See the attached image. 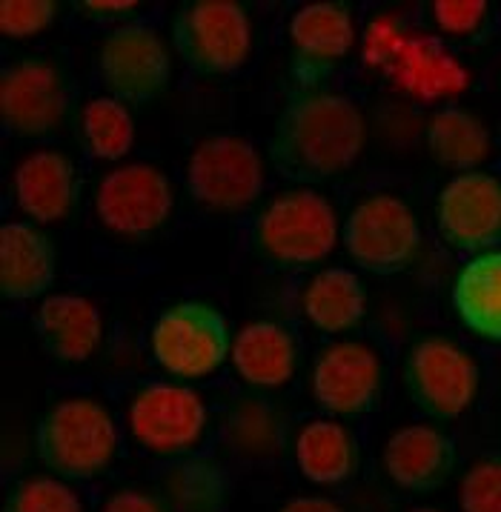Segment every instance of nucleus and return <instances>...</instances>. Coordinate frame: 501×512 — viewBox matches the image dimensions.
<instances>
[{
  "instance_id": "f257e3e1",
  "label": "nucleus",
  "mask_w": 501,
  "mask_h": 512,
  "mask_svg": "<svg viewBox=\"0 0 501 512\" xmlns=\"http://www.w3.org/2000/svg\"><path fill=\"white\" fill-rule=\"evenodd\" d=\"M367 144L361 106L333 89L293 92L270 138L272 166L293 184H324L344 175Z\"/></svg>"
},
{
  "instance_id": "f03ea898",
  "label": "nucleus",
  "mask_w": 501,
  "mask_h": 512,
  "mask_svg": "<svg viewBox=\"0 0 501 512\" xmlns=\"http://www.w3.org/2000/svg\"><path fill=\"white\" fill-rule=\"evenodd\" d=\"M35 444L52 475L63 481H95L121 455V427L95 395H63L43 412Z\"/></svg>"
},
{
  "instance_id": "7ed1b4c3",
  "label": "nucleus",
  "mask_w": 501,
  "mask_h": 512,
  "mask_svg": "<svg viewBox=\"0 0 501 512\" xmlns=\"http://www.w3.org/2000/svg\"><path fill=\"white\" fill-rule=\"evenodd\" d=\"M338 241V212L313 189H287L264 206L252 226L255 255L275 269H307Z\"/></svg>"
},
{
  "instance_id": "20e7f679",
  "label": "nucleus",
  "mask_w": 501,
  "mask_h": 512,
  "mask_svg": "<svg viewBox=\"0 0 501 512\" xmlns=\"http://www.w3.org/2000/svg\"><path fill=\"white\" fill-rule=\"evenodd\" d=\"M149 352L155 364L181 384L204 381L230 358V324L224 312L209 301H178L155 318L149 329Z\"/></svg>"
},
{
  "instance_id": "39448f33",
  "label": "nucleus",
  "mask_w": 501,
  "mask_h": 512,
  "mask_svg": "<svg viewBox=\"0 0 501 512\" xmlns=\"http://www.w3.org/2000/svg\"><path fill=\"white\" fill-rule=\"evenodd\" d=\"M172 46L195 75H235L252 58L250 12L238 0H189L172 15Z\"/></svg>"
},
{
  "instance_id": "423d86ee",
  "label": "nucleus",
  "mask_w": 501,
  "mask_h": 512,
  "mask_svg": "<svg viewBox=\"0 0 501 512\" xmlns=\"http://www.w3.org/2000/svg\"><path fill=\"white\" fill-rule=\"evenodd\" d=\"M401 384L413 407L436 421H456L479 398V361L444 335H427L407 349Z\"/></svg>"
},
{
  "instance_id": "0eeeda50",
  "label": "nucleus",
  "mask_w": 501,
  "mask_h": 512,
  "mask_svg": "<svg viewBox=\"0 0 501 512\" xmlns=\"http://www.w3.org/2000/svg\"><path fill=\"white\" fill-rule=\"evenodd\" d=\"M129 438L155 458H187L204 444L209 407L187 384H144L126 401Z\"/></svg>"
},
{
  "instance_id": "6e6552de",
  "label": "nucleus",
  "mask_w": 501,
  "mask_h": 512,
  "mask_svg": "<svg viewBox=\"0 0 501 512\" xmlns=\"http://www.w3.org/2000/svg\"><path fill=\"white\" fill-rule=\"evenodd\" d=\"M264 184L261 152L241 135H209L189 155L187 189L192 201L207 212H244L261 198Z\"/></svg>"
},
{
  "instance_id": "1a4fd4ad",
  "label": "nucleus",
  "mask_w": 501,
  "mask_h": 512,
  "mask_svg": "<svg viewBox=\"0 0 501 512\" xmlns=\"http://www.w3.org/2000/svg\"><path fill=\"white\" fill-rule=\"evenodd\" d=\"M344 246L361 269L373 275H396L416 261L421 224L413 206L396 192H373L347 215Z\"/></svg>"
},
{
  "instance_id": "9d476101",
  "label": "nucleus",
  "mask_w": 501,
  "mask_h": 512,
  "mask_svg": "<svg viewBox=\"0 0 501 512\" xmlns=\"http://www.w3.org/2000/svg\"><path fill=\"white\" fill-rule=\"evenodd\" d=\"M72 109V86L52 58H21L0 78V118L12 138L38 141L61 132Z\"/></svg>"
},
{
  "instance_id": "9b49d317",
  "label": "nucleus",
  "mask_w": 501,
  "mask_h": 512,
  "mask_svg": "<svg viewBox=\"0 0 501 512\" xmlns=\"http://www.w3.org/2000/svg\"><path fill=\"white\" fill-rule=\"evenodd\" d=\"M175 189L161 166L124 164L106 172L95 189V215L109 235L147 241L172 218Z\"/></svg>"
},
{
  "instance_id": "f8f14e48",
  "label": "nucleus",
  "mask_w": 501,
  "mask_h": 512,
  "mask_svg": "<svg viewBox=\"0 0 501 512\" xmlns=\"http://www.w3.org/2000/svg\"><path fill=\"white\" fill-rule=\"evenodd\" d=\"M104 89L126 106L158 101L172 81V55L161 32L147 21L121 23L98 52Z\"/></svg>"
},
{
  "instance_id": "ddd939ff",
  "label": "nucleus",
  "mask_w": 501,
  "mask_h": 512,
  "mask_svg": "<svg viewBox=\"0 0 501 512\" xmlns=\"http://www.w3.org/2000/svg\"><path fill=\"white\" fill-rule=\"evenodd\" d=\"M384 358L367 341H333L318 352L310 378L315 404L335 418H361L384 395Z\"/></svg>"
},
{
  "instance_id": "4468645a",
  "label": "nucleus",
  "mask_w": 501,
  "mask_h": 512,
  "mask_svg": "<svg viewBox=\"0 0 501 512\" xmlns=\"http://www.w3.org/2000/svg\"><path fill=\"white\" fill-rule=\"evenodd\" d=\"M290 46V81L295 92L321 89L335 72V66L347 61L355 46L353 9L338 0H315L293 12L287 23Z\"/></svg>"
},
{
  "instance_id": "2eb2a0df",
  "label": "nucleus",
  "mask_w": 501,
  "mask_h": 512,
  "mask_svg": "<svg viewBox=\"0 0 501 512\" xmlns=\"http://www.w3.org/2000/svg\"><path fill=\"white\" fill-rule=\"evenodd\" d=\"M436 226L444 244L456 252H487L501 246V175L473 169L441 186Z\"/></svg>"
},
{
  "instance_id": "dca6fc26",
  "label": "nucleus",
  "mask_w": 501,
  "mask_h": 512,
  "mask_svg": "<svg viewBox=\"0 0 501 512\" xmlns=\"http://www.w3.org/2000/svg\"><path fill=\"white\" fill-rule=\"evenodd\" d=\"M370 61L381 63L396 75V81L418 98H436L447 92H459L464 86L461 66L433 38L401 35L396 21L384 18L370 29L367 38Z\"/></svg>"
},
{
  "instance_id": "f3484780",
  "label": "nucleus",
  "mask_w": 501,
  "mask_h": 512,
  "mask_svg": "<svg viewBox=\"0 0 501 512\" xmlns=\"http://www.w3.org/2000/svg\"><path fill=\"white\" fill-rule=\"evenodd\" d=\"M81 172L61 149H32L12 172V198L35 224H58L78 206Z\"/></svg>"
},
{
  "instance_id": "a211bd4d",
  "label": "nucleus",
  "mask_w": 501,
  "mask_h": 512,
  "mask_svg": "<svg viewBox=\"0 0 501 512\" xmlns=\"http://www.w3.org/2000/svg\"><path fill=\"white\" fill-rule=\"evenodd\" d=\"M453 438L436 424H407L384 444V472L398 490L427 495L441 490L456 470Z\"/></svg>"
},
{
  "instance_id": "6ab92c4d",
  "label": "nucleus",
  "mask_w": 501,
  "mask_h": 512,
  "mask_svg": "<svg viewBox=\"0 0 501 512\" xmlns=\"http://www.w3.org/2000/svg\"><path fill=\"white\" fill-rule=\"evenodd\" d=\"M35 329L43 349L63 364L89 361L104 338V318L95 301L72 292L46 295L35 309Z\"/></svg>"
},
{
  "instance_id": "aec40b11",
  "label": "nucleus",
  "mask_w": 501,
  "mask_h": 512,
  "mask_svg": "<svg viewBox=\"0 0 501 512\" xmlns=\"http://www.w3.org/2000/svg\"><path fill=\"white\" fill-rule=\"evenodd\" d=\"M232 367L252 390H278L301 364L298 338L275 321H252L232 338Z\"/></svg>"
},
{
  "instance_id": "412c9836",
  "label": "nucleus",
  "mask_w": 501,
  "mask_h": 512,
  "mask_svg": "<svg viewBox=\"0 0 501 512\" xmlns=\"http://www.w3.org/2000/svg\"><path fill=\"white\" fill-rule=\"evenodd\" d=\"M58 255L35 224L6 221L0 229V292L9 301H32L52 287Z\"/></svg>"
},
{
  "instance_id": "4be33fe9",
  "label": "nucleus",
  "mask_w": 501,
  "mask_h": 512,
  "mask_svg": "<svg viewBox=\"0 0 501 512\" xmlns=\"http://www.w3.org/2000/svg\"><path fill=\"white\" fill-rule=\"evenodd\" d=\"M298 472L318 487H341L353 481L361 450L355 432L335 418H310L293 435Z\"/></svg>"
},
{
  "instance_id": "5701e85b",
  "label": "nucleus",
  "mask_w": 501,
  "mask_h": 512,
  "mask_svg": "<svg viewBox=\"0 0 501 512\" xmlns=\"http://www.w3.org/2000/svg\"><path fill=\"white\" fill-rule=\"evenodd\" d=\"M224 438L238 458L258 464L278 461L293 450L290 415L264 395H241L232 401L224 418Z\"/></svg>"
},
{
  "instance_id": "b1692460",
  "label": "nucleus",
  "mask_w": 501,
  "mask_h": 512,
  "mask_svg": "<svg viewBox=\"0 0 501 512\" xmlns=\"http://www.w3.org/2000/svg\"><path fill=\"white\" fill-rule=\"evenodd\" d=\"M450 298L464 329L501 344V246L473 255L459 269Z\"/></svg>"
},
{
  "instance_id": "393cba45",
  "label": "nucleus",
  "mask_w": 501,
  "mask_h": 512,
  "mask_svg": "<svg viewBox=\"0 0 501 512\" xmlns=\"http://www.w3.org/2000/svg\"><path fill=\"white\" fill-rule=\"evenodd\" d=\"M304 318L324 335L353 332L367 315V289L353 269L330 267L313 275L301 295Z\"/></svg>"
},
{
  "instance_id": "a878e982",
  "label": "nucleus",
  "mask_w": 501,
  "mask_h": 512,
  "mask_svg": "<svg viewBox=\"0 0 501 512\" xmlns=\"http://www.w3.org/2000/svg\"><path fill=\"white\" fill-rule=\"evenodd\" d=\"M158 492L169 512H224L230 507L232 481L218 461L187 455L164 470Z\"/></svg>"
},
{
  "instance_id": "bb28decb",
  "label": "nucleus",
  "mask_w": 501,
  "mask_h": 512,
  "mask_svg": "<svg viewBox=\"0 0 501 512\" xmlns=\"http://www.w3.org/2000/svg\"><path fill=\"white\" fill-rule=\"evenodd\" d=\"M427 149L441 166L473 172L490 152L493 138L479 115L464 106H441L427 121Z\"/></svg>"
},
{
  "instance_id": "cd10ccee",
  "label": "nucleus",
  "mask_w": 501,
  "mask_h": 512,
  "mask_svg": "<svg viewBox=\"0 0 501 512\" xmlns=\"http://www.w3.org/2000/svg\"><path fill=\"white\" fill-rule=\"evenodd\" d=\"M81 144L98 161H121L135 144V121L129 106L112 95H98L81 109Z\"/></svg>"
},
{
  "instance_id": "c85d7f7f",
  "label": "nucleus",
  "mask_w": 501,
  "mask_h": 512,
  "mask_svg": "<svg viewBox=\"0 0 501 512\" xmlns=\"http://www.w3.org/2000/svg\"><path fill=\"white\" fill-rule=\"evenodd\" d=\"M3 512H86L78 490L58 475H29L12 484Z\"/></svg>"
},
{
  "instance_id": "c756f323",
  "label": "nucleus",
  "mask_w": 501,
  "mask_h": 512,
  "mask_svg": "<svg viewBox=\"0 0 501 512\" xmlns=\"http://www.w3.org/2000/svg\"><path fill=\"white\" fill-rule=\"evenodd\" d=\"M461 512H501V452L470 461L459 484Z\"/></svg>"
},
{
  "instance_id": "7c9ffc66",
  "label": "nucleus",
  "mask_w": 501,
  "mask_h": 512,
  "mask_svg": "<svg viewBox=\"0 0 501 512\" xmlns=\"http://www.w3.org/2000/svg\"><path fill=\"white\" fill-rule=\"evenodd\" d=\"M58 18L55 0H3L0 3V29L6 38H35L46 32Z\"/></svg>"
},
{
  "instance_id": "2f4dec72",
  "label": "nucleus",
  "mask_w": 501,
  "mask_h": 512,
  "mask_svg": "<svg viewBox=\"0 0 501 512\" xmlns=\"http://www.w3.org/2000/svg\"><path fill=\"white\" fill-rule=\"evenodd\" d=\"M430 15L444 35L470 38L481 32V26L490 15V6L484 0H436L430 6Z\"/></svg>"
},
{
  "instance_id": "473e14b6",
  "label": "nucleus",
  "mask_w": 501,
  "mask_h": 512,
  "mask_svg": "<svg viewBox=\"0 0 501 512\" xmlns=\"http://www.w3.org/2000/svg\"><path fill=\"white\" fill-rule=\"evenodd\" d=\"M101 512H169V507L161 492L144 490V487H124L106 498Z\"/></svg>"
},
{
  "instance_id": "72a5a7b5",
  "label": "nucleus",
  "mask_w": 501,
  "mask_h": 512,
  "mask_svg": "<svg viewBox=\"0 0 501 512\" xmlns=\"http://www.w3.org/2000/svg\"><path fill=\"white\" fill-rule=\"evenodd\" d=\"M75 9L81 18L92 23H118L135 18L141 6L132 0H81V3H75Z\"/></svg>"
},
{
  "instance_id": "f704fd0d",
  "label": "nucleus",
  "mask_w": 501,
  "mask_h": 512,
  "mask_svg": "<svg viewBox=\"0 0 501 512\" xmlns=\"http://www.w3.org/2000/svg\"><path fill=\"white\" fill-rule=\"evenodd\" d=\"M278 512H347V507L324 495H298L290 498Z\"/></svg>"
},
{
  "instance_id": "c9c22d12",
  "label": "nucleus",
  "mask_w": 501,
  "mask_h": 512,
  "mask_svg": "<svg viewBox=\"0 0 501 512\" xmlns=\"http://www.w3.org/2000/svg\"><path fill=\"white\" fill-rule=\"evenodd\" d=\"M410 512H441V510H436V507H416V510H410Z\"/></svg>"
}]
</instances>
